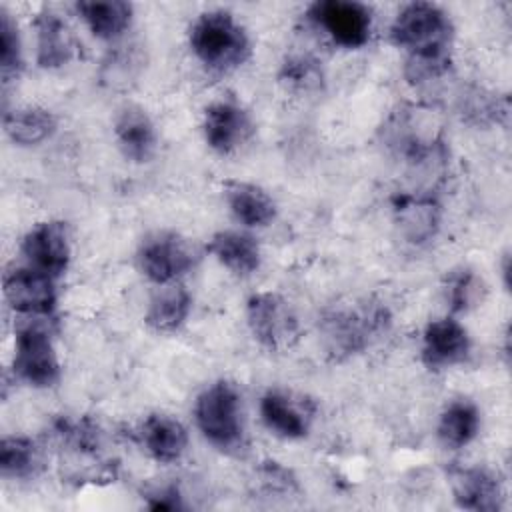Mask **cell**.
<instances>
[{"instance_id": "1", "label": "cell", "mask_w": 512, "mask_h": 512, "mask_svg": "<svg viewBox=\"0 0 512 512\" xmlns=\"http://www.w3.org/2000/svg\"><path fill=\"white\" fill-rule=\"evenodd\" d=\"M388 328V308L372 298L336 304L320 318L322 346L336 362L364 352Z\"/></svg>"}, {"instance_id": "2", "label": "cell", "mask_w": 512, "mask_h": 512, "mask_svg": "<svg viewBox=\"0 0 512 512\" xmlns=\"http://www.w3.org/2000/svg\"><path fill=\"white\" fill-rule=\"evenodd\" d=\"M428 110L416 106H402L392 112L382 128L388 150L404 160L408 168L436 170L446 160V144L442 132L426 116Z\"/></svg>"}, {"instance_id": "3", "label": "cell", "mask_w": 512, "mask_h": 512, "mask_svg": "<svg viewBox=\"0 0 512 512\" xmlns=\"http://www.w3.org/2000/svg\"><path fill=\"white\" fill-rule=\"evenodd\" d=\"M190 48L210 70L226 74L250 56V40L230 12L210 10L200 14L190 28Z\"/></svg>"}, {"instance_id": "4", "label": "cell", "mask_w": 512, "mask_h": 512, "mask_svg": "<svg viewBox=\"0 0 512 512\" xmlns=\"http://www.w3.org/2000/svg\"><path fill=\"white\" fill-rule=\"evenodd\" d=\"M194 418L204 438L220 450L242 448L244 424L238 390L230 382L208 386L194 404Z\"/></svg>"}, {"instance_id": "5", "label": "cell", "mask_w": 512, "mask_h": 512, "mask_svg": "<svg viewBox=\"0 0 512 512\" xmlns=\"http://www.w3.org/2000/svg\"><path fill=\"white\" fill-rule=\"evenodd\" d=\"M390 38L398 48L408 50V54L446 50L452 42V22L440 6L412 2L394 18Z\"/></svg>"}, {"instance_id": "6", "label": "cell", "mask_w": 512, "mask_h": 512, "mask_svg": "<svg viewBox=\"0 0 512 512\" xmlns=\"http://www.w3.org/2000/svg\"><path fill=\"white\" fill-rule=\"evenodd\" d=\"M246 318L252 336L272 352L288 350L298 340V316L290 302L276 292L252 294L246 302Z\"/></svg>"}, {"instance_id": "7", "label": "cell", "mask_w": 512, "mask_h": 512, "mask_svg": "<svg viewBox=\"0 0 512 512\" xmlns=\"http://www.w3.org/2000/svg\"><path fill=\"white\" fill-rule=\"evenodd\" d=\"M198 258L196 246L176 232H158L146 238L138 250L140 270L156 284L174 282L192 270Z\"/></svg>"}, {"instance_id": "8", "label": "cell", "mask_w": 512, "mask_h": 512, "mask_svg": "<svg viewBox=\"0 0 512 512\" xmlns=\"http://www.w3.org/2000/svg\"><path fill=\"white\" fill-rule=\"evenodd\" d=\"M14 372L36 388H50L60 378V364L54 344L44 328L26 324L18 328L14 342Z\"/></svg>"}, {"instance_id": "9", "label": "cell", "mask_w": 512, "mask_h": 512, "mask_svg": "<svg viewBox=\"0 0 512 512\" xmlns=\"http://www.w3.org/2000/svg\"><path fill=\"white\" fill-rule=\"evenodd\" d=\"M310 18L342 48H360L370 40L372 14L352 0H324L310 8Z\"/></svg>"}, {"instance_id": "10", "label": "cell", "mask_w": 512, "mask_h": 512, "mask_svg": "<svg viewBox=\"0 0 512 512\" xmlns=\"http://www.w3.org/2000/svg\"><path fill=\"white\" fill-rule=\"evenodd\" d=\"M6 302L26 316H50L56 308L54 278L32 268H14L4 276Z\"/></svg>"}, {"instance_id": "11", "label": "cell", "mask_w": 512, "mask_h": 512, "mask_svg": "<svg viewBox=\"0 0 512 512\" xmlns=\"http://www.w3.org/2000/svg\"><path fill=\"white\" fill-rule=\"evenodd\" d=\"M202 132L212 150L218 154H234L252 138L254 124L240 104L220 100L206 108Z\"/></svg>"}, {"instance_id": "12", "label": "cell", "mask_w": 512, "mask_h": 512, "mask_svg": "<svg viewBox=\"0 0 512 512\" xmlns=\"http://www.w3.org/2000/svg\"><path fill=\"white\" fill-rule=\"evenodd\" d=\"M22 254L28 264L52 278L66 272L70 262L68 232L62 222H40L22 240Z\"/></svg>"}, {"instance_id": "13", "label": "cell", "mask_w": 512, "mask_h": 512, "mask_svg": "<svg viewBox=\"0 0 512 512\" xmlns=\"http://www.w3.org/2000/svg\"><path fill=\"white\" fill-rule=\"evenodd\" d=\"M422 362L430 370H442L464 362L470 354V336L454 318L432 320L422 334Z\"/></svg>"}, {"instance_id": "14", "label": "cell", "mask_w": 512, "mask_h": 512, "mask_svg": "<svg viewBox=\"0 0 512 512\" xmlns=\"http://www.w3.org/2000/svg\"><path fill=\"white\" fill-rule=\"evenodd\" d=\"M396 224L404 238L412 244L432 240L440 226V204L432 194L424 192H398L392 198Z\"/></svg>"}, {"instance_id": "15", "label": "cell", "mask_w": 512, "mask_h": 512, "mask_svg": "<svg viewBox=\"0 0 512 512\" xmlns=\"http://www.w3.org/2000/svg\"><path fill=\"white\" fill-rule=\"evenodd\" d=\"M450 486L456 506L474 512H496L504 504L500 480L486 468H452Z\"/></svg>"}, {"instance_id": "16", "label": "cell", "mask_w": 512, "mask_h": 512, "mask_svg": "<svg viewBox=\"0 0 512 512\" xmlns=\"http://www.w3.org/2000/svg\"><path fill=\"white\" fill-rule=\"evenodd\" d=\"M314 408L304 398L280 390H268L260 400V416L276 436L298 440L308 434Z\"/></svg>"}, {"instance_id": "17", "label": "cell", "mask_w": 512, "mask_h": 512, "mask_svg": "<svg viewBox=\"0 0 512 512\" xmlns=\"http://www.w3.org/2000/svg\"><path fill=\"white\" fill-rule=\"evenodd\" d=\"M36 62L40 68H60L74 58L76 44L68 24L52 10L44 8L36 20Z\"/></svg>"}, {"instance_id": "18", "label": "cell", "mask_w": 512, "mask_h": 512, "mask_svg": "<svg viewBox=\"0 0 512 512\" xmlns=\"http://www.w3.org/2000/svg\"><path fill=\"white\" fill-rule=\"evenodd\" d=\"M114 136L122 154L132 162H148L156 150V130L138 106H126L114 120Z\"/></svg>"}, {"instance_id": "19", "label": "cell", "mask_w": 512, "mask_h": 512, "mask_svg": "<svg viewBox=\"0 0 512 512\" xmlns=\"http://www.w3.org/2000/svg\"><path fill=\"white\" fill-rule=\"evenodd\" d=\"M224 198L236 220L246 226H268L276 218L272 196L256 184L228 180L224 184Z\"/></svg>"}, {"instance_id": "20", "label": "cell", "mask_w": 512, "mask_h": 512, "mask_svg": "<svg viewBox=\"0 0 512 512\" xmlns=\"http://www.w3.org/2000/svg\"><path fill=\"white\" fill-rule=\"evenodd\" d=\"M140 436L148 454L162 464L176 462L188 446L186 428L166 414H150L140 428Z\"/></svg>"}, {"instance_id": "21", "label": "cell", "mask_w": 512, "mask_h": 512, "mask_svg": "<svg viewBox=\"0 0 512 512\" xmlns=\"http://www.w3.org/2000/svg\"><path fill=\"white\" fill-rule=\"evenodd\" d=\"M206 250L222 266H226L230 272L240 276H248L260 266L258 242L244 232H236V230L216 232L206 244Z\"/></svg>"}, {"instance_id": "22", "label": "cell", "mask_w": 512, "mask_h": 512, "mask_svg": "<svg viewBox=\"0 0 512 512\" xmlns=\"http://www.w3.org/2000/svg\"><path fill=\"white\" fill-rule=\"evenodd\" d=\"M190 306L188 290L182 284H168L152 296L144 320L156 332H174L186 322Z\"/></svg>"}, {"instance_id": "23", "label": "cell", "mask_w": 512, "mask_h": 512, "mask_svg": "<svg viewBox=\"0 0 512 512\" xmlns=\"http://www.w3.org/2000/svg\"><path fill=\"white\" fill-rule=\"evenodd\" d=\"M456 110L464 122L476 126L488 124H508V98L488 92L480 86H468L462 90L456 102Z\"/></svg>"}, {"instance_id": "24", "label": "cell", "mask_w": 512, "mask_h": 512, "mask_svg": "<svg viewBox=\"0 0 512 512\" xmlns=\"http://www.w3.org/2000/svg\"><path fill=\"white\" fill-rule=\"evenodd\" d=\"M4 130L16 144H40L56 132V116L38 106L16 108L4 114Z\"/></svg>"}, {"instance_id": "25", "label": "cell", "mask_w": 512, "mask_h": 512, "mask_svg": "<svg viewBox=\"0 0 512 512\" xmlns=\"http://www.w3.org/2000/svg\"><path fill=\"white\" fill-rule=\"evenodd\" d=\"M78 14L90 32L102 40H114L124 34L132 20V6L128 2H78Z\"/></svg>"}, {"instance_id": "26", "label": "cell", "mask_w": 512, "mask_h": 512, "mask_svg": "<svg viewBox=\"0 0 512 512\" xmlns=\"http://www.w3.org/2000/svg\"><path fill=\"white\" fill-rule=\"evenodd\" d=\"M478 428H480L478 408L468 400H454L444 408L440 416L438 438L446 448L458 450L476 438Z\"/></svg>"}, {"instance_id": "27", "label": "cell", "mask_w": 512, "mask_h": 512, "mask_svg": "<svg viewBox=\"0 0 512 512\" xmlns=\"http://www.w3.org/2000/svg\"><path fill=\"white\" fill-rule=\"evenodd\" d=\"M42 466L38 446L26 436H6L0 444V470L4 478H30Z\"/></svg>"}, {"instance_id": "28", "label": "cell", "mask_w": 512, "mask_h": 512, "mask_svg": "<svg viewBox=\"0 0 512 512\" xmlns=\"http://www.w3.org/2000/svg\"><path fill=\"white\" fill-rule=\"evenodd\" d=\"M142 64L144 58L138 46H118L102 62L100 82L112 90H124L138 78Z\"/></svg>"}, {"instance_id": "29", "label": "cell", "mask_w": 512, "mask_h": 512, "mask_svg": "<svg viewBox=\"0 0 512 512\" xmlns=\"http://www.w3.org/2000/svg\"><path fill=\"white\" fill-rule=\"evenodd\" d=\"M280 82L298 92H318L324 84V74L318 60L306 54H294L284 60Z\"/></svg>"}, {"instance_id": "30", "label": "cell", "mask_w": 512, "mask_h": 512, "mask_svg": "<svg viewBox=\"0 0 512 512\" xmlns=\"http://www.w3.org/2000/svg\"><path fill=\"white\" fill-rule=\"evenodd\" d=\"M452 66L450 58V48L446 50H428V52H414L408 54L406 64H404V76L410 84L420 86L434 82L448 74Z\"/></svg>"}, {"instance_id": "31", "label": "cell", "mask_w": 512, "mask_h": 512, "mask_svg": "<svg viewBox=\"0 0 512 512\" xmlns=\"http://www.w3.org/2000/svg\"><path fill=\"white\" fill-rule=\"evenodd\" d=\"M482 282L470 268L452 270L446 278V302L452 312H466L482 298Z\"/></svg>"}, {"instance_id": "32", "label": "cell", "mask_w": 512, "mask_h": 512, "mask_svg": "<svg viewBox=\"0 0 512 512\" xmlns=\"http://www.w3.org/2000/svg\"><path fill=\"white\" fill-rule=\"evenodd\" d=\"M0 70L4 82H10L22 70V44L18 26L4 8L0 10Z\"/></svg>"}, {"instance_id": "33", "label": "cell", "mask_w": 512, "mask_h": 512, "mask_svg": "<svg viewBox=\"0 0 512 512\" xmlns=\"http://www.w3.org/2000/svg\"><path fill=\"white\" fill-rule=\"evenodd\" d=\"M148 496V508L152 510H176V508H184L180 492L174 484L170 486H160L154 488L152 492L146 494Z\"/></svg>"}]
</instances>
